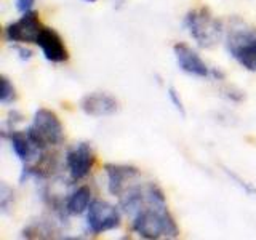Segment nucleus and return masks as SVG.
Listing matches in <instances>:
<instances>
[{
	"label": "nucleus",
	"mask_w": 256,
	"mask_h": 240,
	"mask_svg": "<svg viewBox=\"0 0 256 240\" xmlns=\"http://www.w3.org/2000/svg\"><path fill=\"white\" fill-rule=\"evenodd\" d=\"M26 133L30 141L42 150L52 146H60V144L64 142V138H66L60 117L46 108H40L36 110L32 124Z\"/></svg>",
	"instance_id": "nucleus-2"
},
{
	"label": "nucleus",
	"mask_w": 256,
	"mask_h": 240,
	"mask_svg": "<svg viewBox=\"0 0 256 240\" xmlns=\"http://www.w3.org/2000/svg\"><path fill=\"white\" fill-rule=\"evenodd\" d=\"M44 24L38 18L37 12L24 13L18 21L10 22L5 28V38L13 44H37L40 32L44 30Z\"/></svg>",
	"instance_id": "nucleus-6"
},
{
	"label": "nucleus",
	"mask_w": 256,
	"mask_h": 240,
	"mask_svg": "<svg viewBox=\"0 0 256 240\" xmlns=\"http://www.w3.org/2000/svg\"><path fill=\"white\" fill-rule=\"evenodd\" d=\"M16 52L20 53V58L22 61H29L32 58V52L29 50V48H16Z\"/></svg>",
	"instance_id": "nucleus-17"
},
{
	"label": "nucleus",
	"mask_w": 256,
	"mask_h": 240,
	"mask_svg": "<svg viewBox=\"0 0 256 240\" xmlns=\"http://www.w3.org/2000/svg\"><path fill=\"white\" fill-rule=\"evenodd\" d=\"M37 45L42 48V53L50 62H66L69 60V52L64 45L61 36L52 28H44L37 38Z\"/></svg>",
	"instance_id": "nucleus-10"
},
{
	"label": "nucleus",
	"mask_w": 256,
	"mask_h": 240,
	"mask_svg": "<svg viewBox=\"0 0 256 240\" xmlns=\"http://www.w3.org/2000/svg\"><path fill=\"white\" fill-rule=\"evenodd\" d=\"M122 224L118 208L110 205L106 200H93L86 210V226L92 234L114 230Z\"/></svg>",
	"instance_id": "nucleus-5"
},
{
	"label": "nucleus",
	"mask_w": 256,
	"mask_h": 240,
	"mask_svg": "<svg viewBox=\"0 0 256 240\" xmlns=\"http://www.w3.org/2000/svg\"><path fill=\"white\" fill-rule=\"evenodd\" d=\"M92 202V189L88 186H80L69 196L66 202V212L69 214H82L88 210Z\"/></svg>",
	"instance_id": "nucleus-13"
},
{
	"label": "nucleus",
	"mask_w": 256,
	"mask_h": 240,
	"mask_svg": "<svg viewBox=\"0 0 256 240\" xmlns=\"http://www.w3.org/2000/svg\"><path fill=\"white\" fill-rule=\"evenodd\" d=\"M148 204L132 220V229L142 238H176L180 229L166 208L162 189L154 182H146Z\"/></svg>",
	"instance_id": "nucleus-1"
},
{
	"label": "nucleus",
	"mask_w": 256,
	"mask_h": 240,
	"mask_svg": "<svg viewBox=\"0 0 256 240\" xmlns=\"http://www.w3.org/2000/svg\"><path fill=\"white\" fill-rule=\"evenodd\" d=\"M16 100V93H14V86L13 84L8 80L5 76L2 77V93H0V102L2 104H10Z\"/></svg>",
	"instance_id": "nucleus-14"
},
{
	"label": "nucleus",
	"mask_w": 256,
	"mask_h": 240,
	"mask_svg": "<svg viewBox=\"0 0 256 240\" xmlns=\"http://www.w3.org/2000/svg\"><path fill=\"white\" fill-rule=\"evenodd\" d=\"M84 2H88V4H93V2H96V0H84Z\"/></svg>",
	"instance_id": "nucleus-18"
},
{
	"label": "nucleus",
	"mask_w": 256,
	"mask_h": 240,
	"mask_svg": "<svg viewBox=\"0 0 256 240\" xmlns=\"http://www.w3.org/2000/svg\"><path fill=\"white\" fill-rule=\"evenodd\" d=\"M168 96H170V101L173 102V106L181 112V116H182V117L186 116V109H184V106H182V101H181V98H180V93L176 92L173 86L168 88Z\"/></svg>",
	"instance_id": "nucleus-15"
},
{
	"label": "nucleus",
	"mask_w": 256,
	"mask_h": 240,
	"mask_svg": "<svg viewBox=\"0 0 256 240\" xmlns=\"http://www.w3.org/2000/svg\"><path fill=\"white\" fill-rule=\"evenodd\" d=\"M94 154L88 142H78L66 152V166L72 181L85 180L94 166Z\"/></svg>",
	"instance_id": "nucleus-7"
},
{
	"label": "nucleus",
	"mask_w": 256,
	"mask_h": 240,
	"mask_svg": "<svg viewBox=\"0 0 256 240\" xmlns=\"http://www.w3.org/2000/svg\"><path fill=\"white\" fill-rule=\"evenodd\" d=\"M184 26L200 46L206 48L218 42V38L222 34L221 22L213 18V14L206 8L189 12L184 18Z\"/></svg>",
	"instance_id": "nucleus-3"
},
{
	"label": "nucleus",
	"mask_w": 256,
	"mask_h": 240,
	"mask_svg": "<svg viewBox=\"0 0 256 240\" xmlns=\"http://www.w3.org/2000/svg\"><path fill=\"white\" fill-rule=\"evenodd\" d=\"M228 50L240 66L256 72V30L234 28L228 36Z\"/></svg>",
	"instance_id": "nucleus-4"
},
{
	"label": "nucleus",
	"mask_w": 256,
	"mask_h": 240,
	"mask_svg": "<svg viewBox=\"0 0 256 240\" xmlns=\"http://www.w3.org/2000/svg\"><path fill=\"white\" fill-rule=\"evenodd\" d=\"M108 174V189L112 196L120 197L124 192L133 186V181L140 178V170L134 166L128 165H116V164H108L104 166Z\"/></svg>",
	"instance_id": "nucleus-8"
},
{
	"label": "nucleus",
	"mask_w": 256,
	"mask_h": 240,
	"mask_svg": "<svg viewBox=\"0 0 256 240\" xmlns=\"http://www.w3.org/2000/svg\"><path fill=\"white\" fill-rule=\"evenodd\" d=\"M173 53H174L176 61H178V66L181 68V70L186 72V74L196 76V77H208L212 74V70L208 69V66L198 56V53L192 50L186 44H176L173 46Z\"/></svg>",
	"instance_id": "nucleus-11"
},
{
	"label": "nucleus",
	"mask_w": 256,
	"mask_h": 240,
	"mask_svg": "<svg viewBox=\"0 0 256 240\" xmlns=\"http://www.w3.org/2000/svg\"><path fill=\"white\" fill-rule=\"evenodd\" d=\"M80 109L90 117H109L118 110V101L109 93H88L80 100Z\"/></svg>",
	"instance_id": "nucleus-9"
},
{
	"label": "nucleus",
	"mask_w": 256,
	"mask_h": 240,
	"mask_svg": "<svg viewBox=\"0 0 256 240\" xmlns=\"http://www.w3.org/2000/svg\"><path fill=\"white\" fill-rule=\"evenodd\" d=\"M8 140H10L12 149L16 154V157H18L24 164L36 162L37 157H40V154H42V149L37 148L36 144L30 141L28 133L12 130L10 134H8Z\"/></svg>",
	"instance_id": "nucleus-12"
},
{
	"label": "nucleus",
	"mask_w": 256,
	"mask_h": 240,
	"mask_svg": "<svg viewBox=\"0 0 256 240\" xmlns=\"http://www.w3.org/2000/svg\"><path fill=\"white\" fill-rule=\"evenodd\" d=\"M34 4H36V0H14L16 10H18L21 14L28 13V12H32V8H34Z\"/></svg>",
	"instance_id": "nucleus-16"
}]
</instances>
